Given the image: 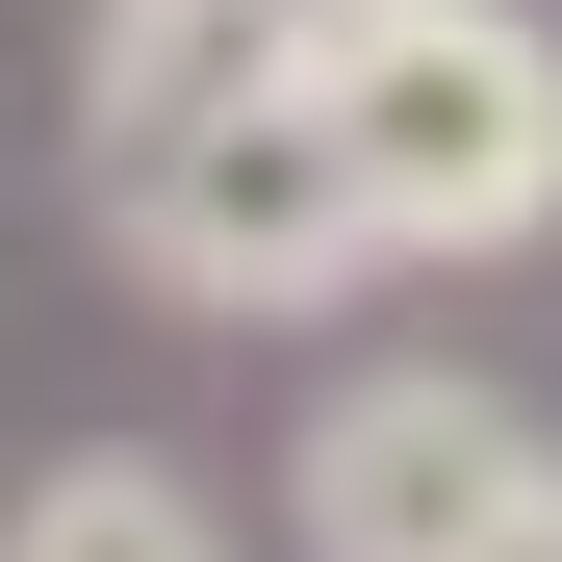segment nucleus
<instances>
[{
  "label": "nucleus",
  "instance_id": "2",
  "mask_svg": "<svg viewBox=\"0 0 562 562\" xmlns=\"http://www.w3.org/2000/svg\"><path fill=\"white\" fill-rule=\"evenodd\" d=\"M103 256L154 281V307H205V333H307V307H358V281H384V205H358L333 103L281 77L256 128H205V154L154 179V205H103Z\"/></svg>",
  "mask_w": 562,
  "mask_h": 562
},
{
  "label": "nucleus",
  "instance_id": "4",
  "mask_svg": "<svg viewBox=\"0 0 562 562\" xmlns=\"http://www.w3.org/2000/svg\"><path fill=\"white\" fill-rule=\"evenodd\" d=\"M307 26L333 0H77V231L154 205L205 128H256L281 77H307Z\"/></svg>",
  "mask_w": 562,
  "mask_h": 562
},
{
  "label": "nucleus",
  "instance_id": "3",
  "mask_svg": "<svg viewBox=\"0 0 562 562\" xmlns=\"http://www.w3.org/2000/svg\"><path fill=\"white\" fill-rule=\"evenodd\" d=\"M537 486H562V435L512 384H460V358H358V384L281 435V537L307 562H486Z\"/></svg>",
  "mask_w": 562,
  "mask_h": 562
},
{
  "label": "nucleus",
  "instance_id": "5",
  "mask_svg": "<svg viewBox=\"0 0 562 562\" xmlns=\"http://www.w3.org/2000/svg\"><path fill=\"white\" fill-rule=\"evenodd\" d=\"M0 562H256L205 460H154V435H52L26 486H0Z\"/></svg>",
  "mask_w": 562,
  "mask_h": 562
},
{
  "label": "nucleus",
  "instance_id": "6",
  "mask_svg": "<svg viewBox=\"0 0 562 562\" xmlns=\"http://www.w3.org/2000/svg\"><path fill=\"white\" fill-rule=\"evenodd\" d=\"M486 562H562V486H537V512H512V537H486Z\"/></svg>",
  "mask_w": 562,
  "mask_h": 562
},
{
  "label": "nucleus",
  "instance_id": "1",
  "mask_svg": "<svg viewBox=\"0 0 562 562\" xmlns=\"http://www.w3.org/2000/svg\"><path fill=\"white\" fill-rule=\"evenodd\" d=\"M307 103L384 205V256H537L562 231V26L537 0H333Z\"/></svg>",
  "mask_w": 562,
  "mask_h": 562
}]
</instances>
